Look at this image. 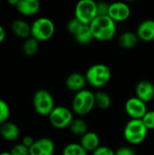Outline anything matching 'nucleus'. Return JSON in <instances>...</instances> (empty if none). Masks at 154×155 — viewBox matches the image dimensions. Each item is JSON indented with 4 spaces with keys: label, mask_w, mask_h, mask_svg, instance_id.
<instances>
[{
    "label": "nucleus",
    "mask_w": 154,
    "mask_h": 155,
    "mask_svg": "<svg viewBox=\"0 0 154 155\" xmlns=\"http://www.w3.org/2000/svg\"><path fill=\"white\" fill-rule=\"evenodd\" d=\"M38 50H39V41H37L32 36L25 40L23 45V52L25 54L28 56H32L34 55L38 52Z\"/></svg>",
    "instance_id": "23"
},
{
    "label": "nucleus",
    "mask_w": 154,
    "mask_h": 155,
    "mask_svg": "<svg viewBox=\"0 0 154 155\" xmlns=\"http://www.w3.org/2000/svg\"><path fill=\"white\" fill-rule=\"evenodd\" d=\"M12 155H30L29 154V148L25 146L22 143L14 145L10 151Z\"/></svg>",
    "instance_id": "29"
},
{
    "label": "nucleus",
    "mask_w": 154,
    "mask_h": 155,
    "mask_svg": "<svg viewBox=\"0 0 154 155\" xmlns=\"http://www.w3.org/2000/svg\"><path fill=\"white\" fill-rule=\"evenodd\" d=\"M10 115V108L8 104L0 98V126L5 123L8 122V118Z\"/></svg>",
    "instance_id": "25"
},
{
    "label": "nucleus",
    "mask_w": 154,
    "mask_h": 155,
    "mask_svg": "<svg viewBox=\"0 0 154 155\" xmlns=\"http://www.w3.org/2000/svg\"><path fill=\"white\" fill-rule=\"evenodd\" d=\"M93 39L109 41L115 36L116 23L110 16H97L90 25Z\"/></svg>",
    "instance_id": "1"
},
{
    "label": "nucleus",
    "mask_w": 154,
    "mask_h": 155,
    "mask_svg": "<svg viewBox=\"0 0 154 155\" xmlns=\"http://www.w3.org/2000/svg\"><path fill=\"white\" fill-rule=\"evenodd\" d=\"M34 142H35V140L31 135H25L23 137V140H22V143L29 149L34 143Z\"/></svg>",
    "instance_id": "32"
},
{
    "label": "nucleus",
    "mask_w": 154,
    "mask_h": 155,
    "mask_svg": "<svg viewBox=\"0 0 154 155\" xmlns=\"http://www.w3.org/2000/svg\"><path fill=\"white\" fill-rule=\"evenodd\" d=\"M74 17L84 25H90L97 17L96 2L93 0H80L74 7Z\"/></svg>",
    "instance_id": "7"
},
{
    "label": "nucleus",
    "mask_w": 154,
    "mask_h": 155,
    "mask_svg": "<svg viewBox=\"0 0 154 155\" xmlns=\"http://www.w3.org/2000/svg\"><path fill=\"white\" fill-rule=\"evenodd\" d=\"M86 83L85 75L80 73H72L65 80L66 88L72 92H74L75 94L84 90Z\"/></svg>",
    "instance_id": "13"
},
{
    "label": "nucleus",
    "mask_w": 154,
    "mask_h": 155,
    "mask_svg": "<svg viewBox=\"0 0 154 155\" xmlns=\"http://www.w3.org/2000/svg\"><path fill=\"white\" fill-rule=\"evenodd\" d=\"M33 105L35 112L43 116H48L55 107L52 94L45 89H39L34 93Z\"/></svg>",
    "instance_id": "6"
},
{
    "label": "nucleus",
    "mask_w": 154,
    "mask_h": 155,
    "mask_svg": "<svg viewBox=\"0 0 154 155\" xmlns=\"http://www.w3.org/2000/svg\"><path fill=\"white\" fill-rule=\"evenodd\" d=\"M95 106L94 93L88 89H84L76 93L73 98V111L78 115H86L93 111Z\"/></svg>",
    "instance_id": "3"
},
{
    "label": "nucleus",
    "mask_w": 154,
    "mask_h": 155,
    "mask_svg": "<svg viewBox=\"0 0 154 155\" xmlns=\"http://www.w3.org/2000/svg\"><path fill=\"white\" fill-rule=\"evenodd\" d=\"M0 135L5 141L14 142L19 137L20 129L16 124L13 122H6L0 126Z\"/></svg>",
    "instance_id": "17"
},
{
    "label": "nucleus",
    "mask_w": 154,
    "mask_h": 155,
    "mask_svg": "<svg viewBox=\"0 0 154 155\" xmlns=\"http://www.w3.org/2000/svg\"><path fill=\"white\" fill-rule=\"evenodd\" d=\"M84 75L86 82L91 86L100 88L110 82L112 72L110 67L104 64H94L87 69Z\"/></svg>",
    "instance_id": "2"
},
{
    "label": "nucleus",
    "mask_w": 154,
    "mask_h": 155,
    "mask_svg": "<svg viewBox=\"0 0 154 155\" xmlns=\"http://www.w3.org/2000/svg\"><path fill=\"white\" fill-rule=\"evenodd\" d=\"M135 96L144 103H149L154 98V84L149 80H141L135 87Z\"/></svg>",
    "instance_id": "12"
},
{
    "label": "nucleus",
    "mask_w": 154,
    "mask_h": 155,
    "mask_svg": "<svg viewBox=\"0 0 154 155\" xmlns=\"http://www.w3.org/2000/svg\"><path fill=\"white\" fill-rule=\"evenodd\" d=\"M41 5L38 0H18L16 10L23 15L31 16L40 10Z\"/></svg>",
    "instance_id": "15"
},
{
    "label": "nucleus",
    "mask_w": 154,
    "mask_h": 155,
    "mask_svg": "<svg viewBox=\"0 0 154 155\" xmlns=\"http://www.w3.org/2000/svg\"><path fill=\"white\" fill-rule=\"evenodd\" d=\"M74 37L75 41L78 44L82 45H89L93 41V36L90 25H82V26L79 28V30L74 35Z\"/></svg>",
    "instance_id": "20"
},
{
    "label": "nucleus",
    "mask_w": 154,
    "mask_h": 155,
    "mask_svg": "<svg viewBox=\"0 0 154 155\" xmlns=\"http://www.w3.org/2000/svg\"><path fill=\"white\" fill-rule=\"evenodd\" d=\"M126 114L131 119H143L145 114L148 112L146 103L143 102L136 96L129 98L124 105Z\"/></svg>",
    "instance_id": "9"
},
{
    "label": "nucleus",
    "mask_w": 154,
    "mask_h": 155,
    "mask_svg": "<svg viewBox=\"0 0 154 155\" xmlns=\"http://www.w3.org/2000/svg\"><path fill=\"white\" fill-rule=\"evenodd\" d=\"M55 150L54 143L52 139L43 137L35 140L34 143L29 149L30 155H54Z\"/></svg>",
    "instance_id": "10"
},
{
    "label": "nucleus",
    "mask_w": 154,
    "mask_h": 155,
    "mask_svg": "<svg viewBox=\"0 0 154 155\" xmlns=\"http://www.w3.org/2000/svg\"><path fill=\"white\" fill-rule=\"evenodd\" d=\"M82 147L87 152L93 153L97 148H99L100 145V138L99 135L94 132H87L84 135L81 137L80 143Z\"/></svg>",
    "instance_id": "16"
},
{
    "label": "nucleus",
    "mask_w": 154,
    "mask_h": 155,
    "mask_svg": "<svg viewBox=\"0 0 154 155\" xmlns=\"http://www.w3.org/2000/svg\"><path fill=\"white\" fill-rule=\"evenodd\" d=\"M92 155H115V151L108 146L103 145L97 148L93 153H92Z\"/></svg>",
    "instance_id": "30"
},
{
    "label": "nucleus",
    "mask_w": 154,
    "mask_h": 155,
    "mask_svg": "<svg viewBox=\"0 0 154 155\" xmlns=\"http://www.w3.org/2000/svg\"><path fill=\"white\" fill-rule=\"evenodd\" d=\"M54 23L48 17H38L31 25V36L39 42L51 39L54 36Z\"/></svg>",
    "instance_id": "5"
},
{
    "label": "nucleus",
    "mask_w": 154,
    "mask_h": 155,
    "mask_svg": "<svg viewBox=\"0 0 154 155\" xmlns=\"http://www.w3.org/2000/svg\"><path fill=\"white\" fill-rule=\"evenodd\" d=\"M5 36H6L5 30V28L0 25V44L5 39Z\"/></svg>",
    "instance_id": "33"
},
{
    "label": "nucleus",
    "mask_w": 154,
    "mask_h": 155,
    "mask_svg": "<svg viewBox=\"0 0 154 155\" xmlns=\"http://www.w3.org/2000/svg\"><path fill=\"white\" fill-rule=\"evenodd\" d=\"M110 5L106 2H96L97 16H109Z\"/></svg>",
    "instance_id": "28"
},
{
    "label": "nucleus",
    "mask_w": 154,
    "mask_h": 155,
    "mask_svg": "<svg viewBox=\"0 0 154 155\" xmlns=\"http://www.w3.org/2000/svg\"><path fill=\"white\" fill-rule=\"evenodd\" d=\"M115 155H136L133 149L128 146H123L115 151Z\"/></svg>",
    "instance_id": "31"
},
{
    "label": "nucleus",
    "mask_w": 154,
    "mask_h": 155,
    "mask_svg": "<svg viewBox=\"0 0 154 155\" xmlns=\"http://www.w3.org/2000/svg\"><path fill=\"white\" fill-rule=\"evenodd\" d=\"M82 25H84V24H82L77 18L73 17V18H71V19L67 22L66 28H67L68 32L74 36V35H75V33L79 30V28L82 26Z\"/></svg>",
    "instance_id": "26"
},
{
    "label": "nucleus",
    "mask_w": 154,
    "mask_h": 155,
    "mask_svg": "<svg viewBox=\"0 0 154 155\" xmlns=\"http://www.w3.org/2000/svg\"><path fill=\"white\" fill-rule=\"evenodd\" d=\"M142 121L143 122L144 125L146 126V128L148 130H153L154 129V110L152 111H148L145 115L143 116V118L142 119Z\"/></svg>",
    "instance_id": "27"
},
{
    "label": "nucleus",
    "mask_w": 154,
    "mask_h": 155,
    "mask_svg": "<svg viewBox=\"0 0 154 155\" xmlns=\"http://www.w3.org/2000/svg\"><path fill=\"white\" fill-rule=\"evenodd\" d=\"M11 29L19 38L27 39L31 36V25H29L25 20L15 19L11 24Z\"/></svg>",
    "instance_id": "18"
},
{
    "label": "nucleus",
    "mask_w": 154,
    "mask_h": 155,
    "mask_svg": "<svg viewBox=\"0 0 154 155\" xmlns=\"http://www.w3.org/2000/svg\"><path fill=\"white\" fill-rule=\"evenodd\" d=\"M131 15V7L125 2H113L110 4L109 16L116 23L125 21Z\"/></svg>",
    "instance_id": "11"
},
{
    "label": "nucleus",
    "mask_w": 154,
    "mask_h": 155,
    "mask_svg": "<svg viewBox=\"0 0 154 155\" xmlns=\"http://www.w3.org/2000/svg\"><path fill=\"white\" fill-rule=\"evenodd\" d=\"M95 96V105L102 110H107L112 105V98L106 92L99 91L94 93Z\"/></svg>",
    "instance_id": "22"
},
{
    "label": "nucleus",
    "mask_w": 154,
    "mask_h": 155,
    "mask_svg": "<svg viewBox=\"0 0 154 155\" xmlns=\"http://www.w3.org/2000/svg\"><path fill=\"white\" fill-rule=\"evenodd\" d=\"M136 34L140 40L144 42H151L154 40V20L146 19L141 22L137 27Z\"/></svg>",
    "instance_id": "14"
},
{
    "label": "nucleus",
    "mask_w": 154,
    "mask_h": 155,
    "mask_svg": "<svg viewBox=\"0 0 154 155\" xmlns=\"http://www.w3.org/2000/svg\"><path fill=\"white\" fill-rule=\"evenodd\" d=\"M148 131L142 119H131L123 128V136L129 143L140 144L147 137Z\"/></svg>",
    "instance_id": "4"
},
{
    "label": "nucleus",
    "mask_w": 154,
    "mask_h": 155,
    "mask_svg": "<svg viewBox=\"0 0 154 155\" xmlns=\"http://www.w3.org/2000/svg\"><path fill=\"white\" fill-rule=\"evenodd\" d=\"M0 155H12L10 152H3V153H0Z\"/></svg>",
    "instance_id": "34"
},
{
    "label": "nucleus",
    "mask_w": 154,
    "mask_h": 155,
    "mask_svg": "<svg viewBox=\"0 0 154 155\" xmlns=\"http://www.w3.org/2000/svg\"><path fill=\"white\" fill-rule=\"evenodd\" d=\"M0 15H1V13H0Z\"/></svg>",
    "instance_id": "35"
},
{
    "label": "nucleus",
    "mask_w": 154,
    "mask_h": 155,
    "mask_svg": "<svg viewBox=\"0 0 154 155\" xmlns=\"http://www.w3.org/2000/svg\"><path fill=\"white\" fill-rule=\"evenodd\" d=\"M48 118L52 126L57 129H64L70 126L74 121V114L69 108L60 105L54 107L52 113L48 115Z\"/></svg>",
    "instance_id": "8"
},
{
    "label": "nucleus",
    "mask_w": 154,
    "mask_h": 155,
    "mask_svg": "<svg viewBox=\"0 0 154 155\" xmlns=\"http://www.w3.org/2000/svg\"><path fill=\"white\" fill-rule=\"evenodd\" d=\"M62 155H88V153L82 147L80 143H72L64 148Z\"/></svg>",
    "instance_id": "24"
},
{
    "label": "nucleus",
    "mask_w": 154,
    "mask_h": 155,
    "mask_svg": "<svg viewBox=\"0 0 154 155\" xmlns=\"http://www.w3.org/2000/svg\"><path fill=\"white\" fill-rule=\"evenodd\" d=\"M70 131L73 134L76 135V136H80L82 137L83 135H84L88 131V125L86 124V122L83 119H74V121L72 122V124L69 126Z\"/></svg>",
    "instance_id": "21"
},
{
    "label": "nucleus",
    "mask_w": 154,
    "mask_h": 155,
    "mask_svg": "<svg viewBox=\"0 0 154 155\" xmlns=\"http://www.w3.org/2000/svg\"><path fill=\"white\" fill-rule=\"evenodd\" d=\"M139 40L140 39L136 33L127 31L120 35L118 38V43L121 47L125 49H130V48H133L138 44Z\"/></svg>",
    "instance_id": "19"
}]
</instances>
